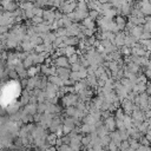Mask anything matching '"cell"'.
<instances>
[{"label": "cell", "instance_id": "4", "mask_svg": "<svg viewBox=\"0 0 151 151\" xmlns=\"http://www.w3.org/2000/svg\"><path fill=\"white\" fill-rule=\"evenodd\" d=\"M103 125L111 132V131H113V130H116V119L112 117V116H109L107 118H105L104 119V123H103Z\"/></svg>", "mask_w": 151, "mask_h": 151}, {"label": "cell", "instance_id": "23", "mask_svg": "<svg viewBox=\"0 0 151 151\" xmlns=\"http://www.w3.org/2000/svg\"><path fill=\"white\" fill-rule=\"evenodd\" d=\"M63 13L60 12V11H57V12H54V20H59V19H61L63 18Z\"/></svg>", "mask_w": 151, "mask_h": 151}, {"label": "cell", "instance_id": "14", "mask_svg": "<svg viewBox=\"0 0 151 151\" xmlns=\"http://www.w3.org/2000/svg\"><path fill=\"white\" fill-rule=\"evenodd\" d=\"M50 67H51V66H48V65H46V64H42V65L40 66V72H41L44 76H48V74H50Z\"/></svg>", "mask_w": 151, "mask_h": 151}, {"label": "cell", "instance_id": "17", "mask_svg": "<svg viewBox=\"0 0 151 151\" xmlns=\"http://www.w3.org/2000/svg\"><path fill=\"white\" fill-rule=\"evenodd\" d=\"M81 67H83V66H81L78 61H77V63H73V64H71V65H70V70H71V71H77V72H78Z\"/></svg>", "mask_w": 151, "mask_h": 151}, {"label": "cell", "instance_id": "21", "mask_svg": "<svg viewBox=\"0 0 151 151\" xmlns=\"http://www.w3.org/2000/svg\"><path fill=\"white\" fill-rule=\"evenodd\" d=\"M33 14L34 15H39V17H42V7H33Z\"/></svg>", "mask_w": 151, "mask_h": 151}, {"label": "cell", "instance_id": "10", "mask_svg": "<svg viewBox=\"0 0 151 151\" xmlns=\"http://www.w3.org/2000/svg\"><path fill=\"white\" fill-rule=\"evenodd\" d=\"M114 22H116V25H117V27H118V29H119V31H124L125 25H126V20L124 19V17H123V15H118V17L116 18Z\"/></svg>", "mask_w": 151, "mask_h": 151}, {"label": "cell", "instance_id": "6", "mask_svg": "<svg viewBox=\"0 0 151 151\" xmlns=\"http://www.w3.org/2000/svg\"><path fill=\"white\" fill-rule=\"evenodd\" d=\"M47 81H50V83H52V84H54V85H57V86H63L64 85V81L57 76V74H50L48 77H47Z\"/></svg>", "mask_w": 151, "mask_h": 151}, {"label": "cell", "instance_id": "8", "mask_svg": "<svg viewBox=\"0 0 151 151\" xmlns=\"http://www.w3.org/2000/svg\"><path fill=\"white\" fill-rule=\"evenodd\" d=\"M125 68H126L129 72H131V73H136V74L140 71V66H139V65H137V64H136V63H133V61H129Z\"/></svg>", "mask_w": 151, "mask_h": 151}, {"label": "cell", "instance_id": "7", "mask_svg": "<svg viewBox=\"0 0 151 151\" xmlns=\"http://www.w3.org/2000/svg\"><path fill=\"white\" fill-rule=\"evenodd\" d=\"M80 21H81V25H83L85 28L96 29V28H94V21H93V19H91L88 15H87L86 18H84L83 20H80Z\"/></svg>", "mask_w": 151, "mask_h": 151}, {"label": "cell", "instance_id": "18", "mask_svg": "<svg viewBox=\"0 0 151 151\" xmlns=\"http://www.w3.org/2000/svg\"><path fill=\"white\" fill-rule=\"evenodd\" d=\"M118 149H122V150H129V142L127 139L126 140H122L118 145Z\"/></svg>", "mask_w": 151, "mask_h": 151}, {"label": "cell", "instance_id": "22", "mask_svg": "<svg viewBox=\"0 0 151 151\" xmlns=\"http://www.w3.org/2000/svg\"><path fill=\"white\" fill-rule=\"evenodd\" d=\"M57 149L58 150H71V147H70L68 144H60L59 146H57Z\"/></svg>", "mask_w": 151, "mask_h": 151}, {"label": "cell", "instance_id": "16", "mask_svg": "<svg viewBox=\"0 0 151 151\" xmlns=\"http://www.w3.org/2000/svg\"><path fill=\"white\" fill-rule=\"evenodd\" d=\"M99 15H100V13H99L97 9H90V11H88V17H90L91 19H97Z\"/></svg>", "mask_w": 151, "mask_h": 151}, {"label": "cell", "instance_id": "15", "mask_svg": "<svg viewBox=\"0 0 151 151\" xmlns=\"http://www.w3.org/2000/svg\"><path fill=\"white\" fill-rule=\"evenodd\" d=\"M78 59H79V55H78L77 53H73V54H71L70 57H67V60H68V64H70V65L73 64V63H77Z\"/></svg>", "mask_w": 151, "mask_h": 151}, {"label": "cell", "instance_id": "9", "mask_svg": "<svg viewBox=\"0 0 151 151\" xmlns=\"http://www.w3.org/2000/svg\"><path fill=\"white\" fill-rule=\"evenodd\" d=\"M137 41H138V39H136L133 35H131V34H125L124 45H126V46H129V47H132Z\"/></svg>", "mask_w": 151, "mask_h": 151}, {"label": "cell", "instance_id": "12", "mask_svg": "<svg viewBox=\"0 0 151 151\" xmlns=\"http://www.w3.org/2000/svg\"><path fill=\"white\" fill-rule=\"evenodd\" d=\"M27 71V77H33V76H37L38 72L40 71V67H37V66H29L28 68H26Z\"/></svg>", "mask_w": 151, "mask_h": 151}, {"label": "cell", "instance_id": "3", "mask_svg": "<svg viewBox=\"0 0 151 151\" xmlns=\"http://www.w3.org/2000/svg\"><path fill=\"white\" fill-rule=\"evenodd\" d=\"M70 67H57L55 68V74L64 81L66 79H68V76H70Z\"/></svg>", "mask_w": 151, "mask_h": 151}, {"label": "cell", "instance_id": "24", "mask_svg": "<svg viewBox=\"0 0 151 151\" xmlns=\"http://www.w3.org/2000/svg\"><path fill=\"white\" fill-rule=\"evenodd\" d=\"M139 39H150V32H144V31H143Z\"/></svg>", "mask_w": 151, "mask_h": 151}, {"label": "cell", "instance_id": "20", "mask_svg": "<svg viewBox=\"0 0 151 151\" xmlns=\"http://www.w3.org/2000/svg\"><path fill=\"white\" fill-rule=\"evenodd\" d=\"M124 111L122 110V107L120 109H117L116 110V117H114V119H123V117H124Z\"/></svg>", "mask_w": 151, "mask_h": 151}, {"label": "cell", "instance_id": "19", "mask_svg": "<svg viewBox=\"0 0 151 151\" xmlns=\"http://www.w3.org/2000/svg\"><path fill=\"white\" fill-rule=\"evenodd\" d=\"M24 15L26 19H31L34 14H33V9L32 8H28V9H24Z\"/></svg>", "mask_w": 151, "mask_h": 151}, {"label": "cell", "instance_id": "5", "mask_svg": "<svg viewBox=\"0 0 151 151\" xmlns=\"http://www.w3.org/2000/svg\"><path fill=\"white\" fill-rule=\"evenodd\" d=\"M42 19L51 24L54 20V11H52V9H44L42 11Z\"/></svg>", "mask_w": 151, "mask_h": 151}, {"label": "cell", "instance_id": "1", "mask_svg": "<svg viewBox=\"0 0 151 151\" xmlns=\"http://www.w3.org/2000/svg\"><path fill=\"white\" fill-rule=\"evenodd\" d=\"M61 100H63V104L64 106H71V105H76L77 100H78V94L76 93H67V94H64L61 97Z\"/></svg>", "mask_w": 151, "mask_h": 151}, {"label": "cell", "instance_id": "13", "mask_svg": "<svg viewBox=\"0 0 151 151\" xmlns=\"http://www.w3.org/2000/svg\"><path fill=\"white\" fill-rule=\"evenodd\" d=\"M42 17H39V15H33L32 18H31V22L33 24V25H38V24H41L42 22Z\"/></svg>", "mask_w": 151, "mask_h": 151}, {"label": "cell", "instance_id": "11", "mask_svg": "<svg viewBox=\"0 0 151 151\" xmlns=\"http://www.w3.org/2000/svg\"><path fill=\"white\" fill-rule=\"evenodd\" d=\"M79 39L76 35H71V37H64V44L65 45H70V46H76L78 44Z\"/></svg>", "mask_w": 151, "mask_h": 151}, {"label": "cell", "instance_id": "2", "mask_svg": "<svg viewBox=\"0 0 151 151\" xmlns=\"http://www.w3.org/2000/svg\"><path fill=\"white\" fill-rule=\"evenodd\" d=\"M53 65L55 67H70L67 57H65V55H58V57H55L53 59Z\"/></svg>", "mask_w": 151, "mask_h": 151}]
</instances>
